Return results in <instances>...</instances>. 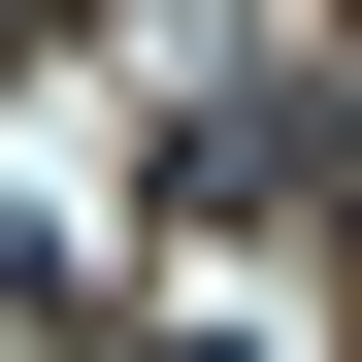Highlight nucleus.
<instances>
[{"mask_svg": "<svg viewBox=\"0 0 362 362\" xmlns=\"http://www.w3.org/2000/svg\"><path fill=\"white\" fill-rule=\"evenodd\" d=\"M0 362H33V329H0Z\"/></svg>", "mask_w": 362, "mask_h": 362, "instance_id": "nucleus-1", "label": "nucleus"}]
</instances>
